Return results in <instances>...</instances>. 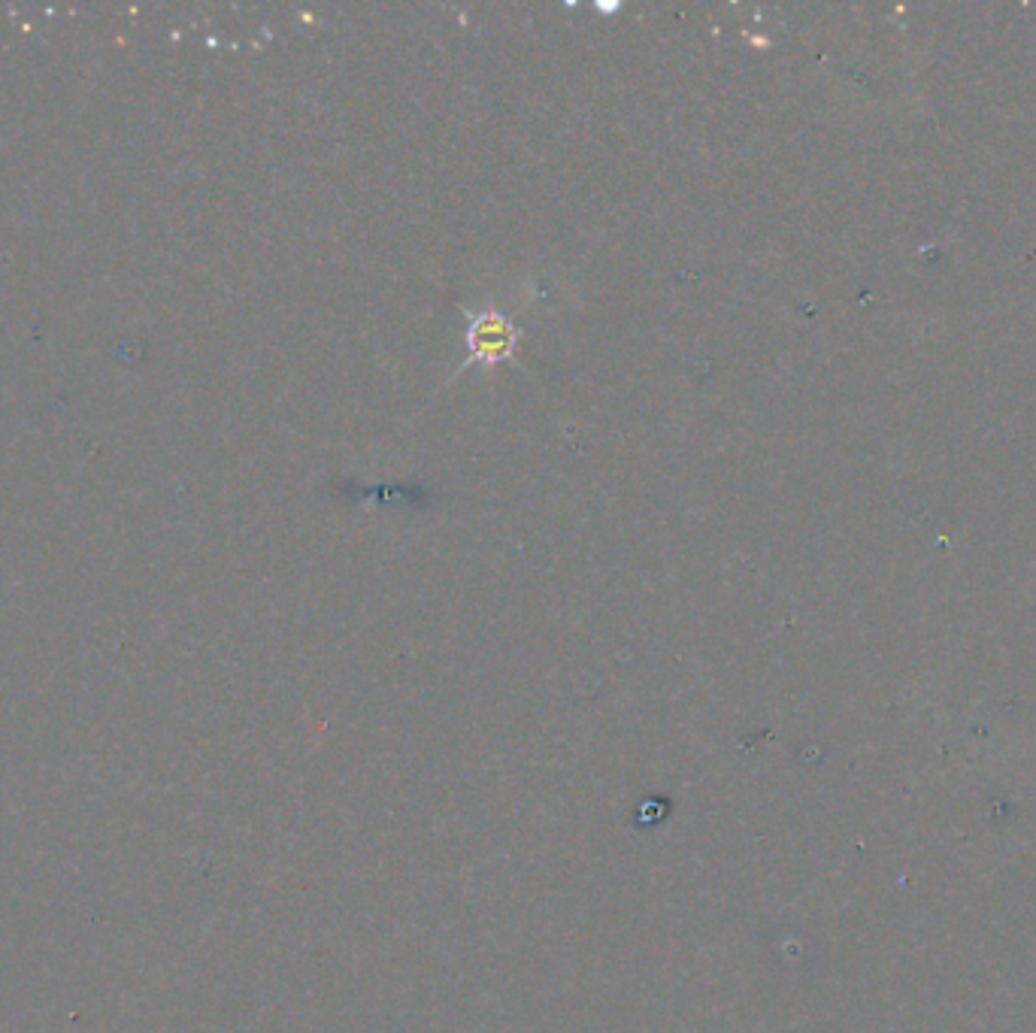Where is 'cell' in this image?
I'll use <instances>...</instances> for the list:
<instances>
[{
    "instance_id": "obj_1",
    "label": "cell",
    "mask_w": 1036,
    "mask_h": 1033,
    "mask_svg": "<svg viewBox=\"0 0 1036 1033\" xmlns=\"http://www.w3.org/2000/svg\"><path fill=\"white\" fill-rule=\"evenodd\" d=\"M512 346V334L503 322L497 319H482L473 328V349L485 358H500Z\"/></svg>"
}]
</instances>
